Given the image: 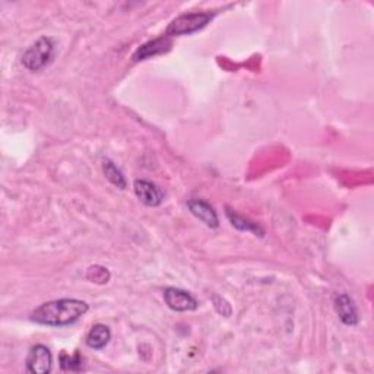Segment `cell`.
Masks as SVG:
<instances>
[{
    "mask_svg": "<svg viewBox=\"0 0 374 374\" xmlns=\"http://www.w3.org/2000/svg\"><path fill=\"white\" fill-rule=\"evenodd\" d=\"M89 310L86 301L76 299H60L41 304L31 313V320L38 325L62 327L81 319Z\"/></svg>",
    "mask_w": 374,
    "mask_h": 374,
    "instance_id": "cell-1",
    "label": "cell"
},
{
    "mask_svg": "<svg viewBox=\"0 0 374 374\" xmlns=\"http://www.w3.org/2000/svg\"><path fill=\"white\" fill-rule=\"evenodd\" d=\"M54 51V40L50 37H41L22 54V65L31 72H38L51 63Z\"/></svg>",
    "mask_w": 374,
    "mask_h": 374,
    "instance_id": "cell-2",
    "label": "cell"
},
{
    "mask_svg": "<svg viewBox=\"0 0 374 374\" xmlns=\"http://www.w3.org/2000/svg\"><path fill=\"white\" fill-rule=\"evenodd\" d=\"M213 14L209 12H194L180 15L172 21V24L167 27L165 36L167 37H178V36H189L202 28H205L212 21Z\"/></svg>",
    "mask_w": 374,
    "mask_h": 374,
    "instance_id": "cell-3",
    "label": "cell"
},
{
    "mask_svg": "<svg viewBox=\"0 0 374 374\" xmlns=\"http://www.w3.org/2000/svg\"><path fill=\"white\" fill-rule=\"evenodd\" d=\"M164 301L174 312H195L199 307L198 300L189 291L168 287L164 290Z\"/></svg>",
    "mask_w": 374,
    "mask_h": 374,
    "instance_id": "cell-4",
    "label": "cell"
},
{
    "mask_svg": "<svg viewBox=\"0 0 374 374\" xmlns=\"http://www.w3.org/2000/svg\"><path fill=\"white\" fill-rule=\"evenodd\" d=\"M53 366L50 349L45 345H34L27 357V370L34 374H47Z\"/></svg>",
    "mask_w": 374,
    "mask_h": 374,
    "instance_id": "cell-5",
    "label": "cell"
},
{
    "mask_svg": "<svg viewBox=\"0 0 374 374\" xmlns=\"http://www.w3.org/2000/svg\"><path fill=\"white\" fill-rule=\"evenodd\" d=\"M135 195L146 207H160L164 200L163 190L152 181L148 180H136L133 183Z\"/></svg>",
    "mask_w": 374,
    "mask_h": 374,
    "instance_id": "cell-6",
    "label": "cell"
},
{
    "mask_svg": "<svg viewBox=\"0 0 374 374\" xmlns=\"http://www.w3.org/2000/svg\"><path fill=\"white\" fill-rule=\"evenodd\" d=\"M187 208L198 220H200L207 226H209V229H218L220 226L218 213L207 200L190 199V200H187Z\"/></svg>",
    "mask_w": 374,
    "mask_h": 374,
    "instance_id": "cell-7",
    "label": "cell"
},
{
    "mask_svg": "<svg viewBox=\"0 0 374 374\" xmlns=\"http://www.w3.org/2000/svg\"><path fill=\"white\" fill-rule=\"evenodd\" d=\"M335 310L338 313V317L341 322L347 326H355L360 320L358 317V309L348 294H338L335 297Z\"/></svg>",
    "mask_w": 374,
    "mask_h": 374,
    "instance_id": "cell-8",
    "label": "cell"
},
{
    "mask_svg": "<svg viewBox=\"0 0 374 374\" xmlns=\"http://www.w3.org/2000/svg\"><path fill=\"white\" fill-rule=\"evenodd\" d=\"M170 47H172V41L168 40L167 36H163L160 38L152 40L150 43L141 45V47L136 50L135 54H133V62L146 60V59L152 58V56L165 53V51L170 50Z\"/></svg>",
    "mask_w": 374,
    "mask_h": 374,
    "instance_id": "cell-9",
    "label": "cell"
},
{
    "mask_svg": "<svg viewBox=\"0 0 374 374\" xmlns=\"http://www.w3.org/2000/svg\"><path fill=\"white\" fill-rule=\"evenodd\" d=\"M110 339H111L110 327L106 325L98 323V325H94L93 327H91V331L86 335L85 342L89 348H93V349H103L108 345Z\"/></svg>",
    "mask_w": 374,
    "mask_h": 374,
    "instance_id": "cell-10",
    "label": "cell"
},
{
    "mask_svg": "<svg viewBox=\"0 0 374 374\" xmlns=\"http://www.w3.org/2000/svg\"><path fill=\"white\" fill-rule=\"evenodd\" d=\"M226 217H229L230 222L233 226H235L237 230L240 231H248V233H253L255 235H264V230L260 229V226L257 224H255L253 221L247 220L244 217H242V215L235 213L234 211H231L230 208H226Z\"/></svg>",
    "mask_w": 374,
    "mask_h": 374,
    "instance_id": "cell-11",
    "label": "cell"
},
{
    "mask_svg": "<svg viewBox=\"0 0 374 374\" xmlns=\"http://www.w3.org/2000/svg\"><path fill=\"white\" fill-rule=\"evenodd\" d=\"M103 172L111 185H115L116 187H119L121 190L126 189V178H124L123 173L120 172V168L111 160L103 161Z\"/></svg>",
    "mask_w": 374,
    "mask_h": 374,
    "instance_id": "cell-12",
    "label": "cell"
},
{
    "mask_svg": "<svg viewBox=\"0 0 374 374\" xmlns=\"http://www.w3.org/2000/svg\"><path fill=\"white\" fill-rule=\"evenodd\" d=\"M110 278H111L110 270L104 266L94 265V266H89L86 270V279L91 282H95V284H100V285L107 284Z\"/></svg>",
    "mask_w": 374,
    "mask_h": 374,
    "instance_id": "cell-13",
    "label": "cell"
},
{
    "mask_svg": "<svg viewBox=\"0 0 374 374\" xmlns=\"http://www.w3.org/2000/svg\"><path fill=\"white\" fill-rule=\"evenodd\" d=\"M60 367L67 371H78L82 367V357L79 353L69 355L66 353L60 354Z\"/></svg>",
    "mask_w": 374,
    "mask_h": 374,
    "instance_id": "cell-14",
    "label": "cell"
},
{
    "mask_svg": "<svg viewBox=\"0 0 374 374\" xmlns=\"http://www.w3.org/2000/svg\"><path fill=\"white\" fill-rule=\"evenodd\" d=\"M212 301H213L215 309H217V312H218L220 314H222V316H225V317L231 316L233 309H231V305L229 304V301L224 300V299L220 297V296H213V297H212Z\"/></svg>",
    "mask_w": 374,
    "mask_h": 374,
    "instance_id": "cell-15",
    "label": "cell"
}]
</instances>
